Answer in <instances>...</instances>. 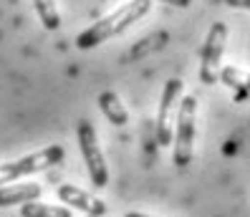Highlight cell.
I'll list each match as a JSON object with an SVG mask.
<instances>
[{"instance_id": "obj_10", "label": "cell", "mask_w": 250, "mask_h": 217, "mask_svg": "<svg viewBox=\"0 0 250 217\" xmlns=\"http://www.w3.org/2000/svg\"><path fill=\"white\" fill-rule=\"evenodd\" d=\"M220 81L235 91V101H245L250 96V74L235 68V66H225L220 68Z\"/></svg>"}, {"instance_id": "obj_15", "label": "cell", "mask_w": 250, "mask_h": 217, "mask_svg": "<svg viewBox=\"0 0 250 217\" xmlns=\"http://www.w3.org/2000/svg\"><path fill=\"white\" fill-rule=\"evenodd\" d=\"M124 217H154V215H144V212H126Z\"/></svg>"}, {"instance_id": "obj_4", "label": "cell", "mask_w": 250, "mask_h": 217, "mask_svg": "<svg viewBox=\"0 0 250 217\" xmlns=\"http://www.w3.org/2000/svg\"><path fill=\"white\" fill-rule=\"evenodd\" d=\"M63 159V147L61 144H51V147L33 152L28 157H21L16 162H8V164H0V184H10L21 177H28L33 172H43L53 164H61Z\"/></svg>"}, {"instance_id": "obj_2", "label": "cell", "mask_w": 250, "mask_h": 217, "mask_svg": "<svg viewBox=\"0 0 250 217\" xmlns=\"http://www.w3.org/2000/svg\"><path fill=\"white\" fill-rule=\"evenodd\" d=\"M195 121H197V99L185 96L177 106V129H174V149L172 159L180 169H185L192 162V149H195Z\"/></svg>"}, {"instance_id": "obj_13", "label": "cell", "mask_w": 250, "mask_h": 217, "mask_svg": "<svg viewBox=\"0 0 250 217\" xmlns=\"http://www.w3.org/2000/svg\"><path fill=\"white\" fill-rule=\"evenodd\" d=\"M225 5H230V8H245V10H250V0H223Z\"/></svg>"}, {"instance_id": "obj_3", "label": "cell", "mask_w": 250, "mask_h": 217, "mask_svg": "<svg viewBox=\"0 0 250 217\" xmlns=\"http://www.w3.org/2000/svg\"><path fill=\"white\" fill-rule=\"evenodd\" d=\"M76 134H79V147H81V154H83V162H86V169H89V177H91V184L96 190H104L109 184V164H106V157L99 147V139H96V129L91 121H79L76 126Z\"/></svg>"}, {"instance_id": "obj_8", "label": "cell", "mask_w": 250, "mask_h": 217, "mask_svg": "<svg viewBox=\"0 0 250 217\" xmlns=\"http://www.w3.org/2000/svg\"><path fill=\"white\" fill-rule=\"evenodd\" d=\"M43 195V187L38 182H28V184H8L0 187V207H10V205H23V202H33Z\"/></svg>"}, {"instance_id": "obj_6", "label": "cell", "mask_w": 250, "mask_h": 217, "mask_svg": "<svg viewBox=\"0 0 250 217\" xmlns=\"http://www.w3.org/2000/svg\"><path fill=\"white\" fill-rule=\"evenodd\" d=\"M180 94H182V81L180 79H169L165 83V91H162V101H159V114H157V126H154V134H157V144L159 147H169L172 137H174V114H177L180 106Z\"/></svg>"}, {"instance_id": "obj_7", "label": "cell", "mask_w": 250, "mask_h": 217, "mask_svg": "<svg viewBox=\"0 0 250 217\" xmlns=\"http://www.w3.org/2000/svg\"><path fill=\"white\" fill-rule=\"evenodd\" d=\"M58 199L63 205H71L73 210H81L83 215H91V217H106L109 215V205L104 199H99L89 192L79 190L73 184H61L58 187Z\"/></svg>"}, {"instance_id": "obj_5", "label": "cell", "mask_w": 250, "mask_h": 217, "mask_svg": "<svg viewBox=\"0 0 250 217\" xmlns=\"http://www.w3.org/2000/svg\"><path fill=\"white\" fill-rule=\"evenodd\" d=\"M225 40H228V25L225 23H212L208 38H205L202 46V63H200V79L202 83H217L220 79V61H223L225 53Z\"/></svg>"}, {"instance_id": "obj_11", "label": "cell", "mask_w": 250, "mask_h": 217, "mask_svg": "<svg viewBox=\"0 0 250 217\" xmlns=\"http://www.w3.org/2000/svg\"><path fill=\"white\" fill-rule=\"evenodd\" d=\"M21 217H73L68 207H56V205H41L38 199L23 202L21 205Z\"/></svg>"}, {"instance_id": "obj_9", "label": "cell", "mask_w": 250, "mask_h": 217, "mask_svg": "<svg viewBox=\"0 0 250 217\" xmlns=\"http://www.w3.org/2000/svg\"><path fill=\"white\" fill-rule=\"evenodd\" d=\"M99 106H101V114L109 119V124H114V126H124V124H129V111H126V106L122 104V99L116 96L114 91H104L99 96Z\"/></svg>"}, {"instance_id": "obj_1", "label": "cell", "mask_w": 250, "mask_h": 217, "mask_svg": "<svg viewBox=\"0 0 250 217\" xmlns=\"http://www.w3.org/2000/svg\"><path fill=\"white\" fill-rule=\"evenodd\" d=\"M149 8H152V0H129V3H124L122 8H116L114 13H109L106 18H101L99 23L86 28V31L79 36L76 46L81 51L101 46L104 40L124 33L131 23H137L139 18H144L146 13H149Z\"/></svg>"}, {"instance_id": "obj_16", "label": "cell", "mask_w": 250, "mask_h": 217, "mask_svg": "<svg viewBox=\"0 0 250 217\" xmlns=\"http://www.w3.org/2000/svg\"><path fill=\"white\" fill-rule=\"evenodd\" d=\"M86 217H91V215H86Z\"/></svg>"}, {"instance_id": "obj_14", "label": "cell", "mask_w": 250, "mask_h": 217, "mask_svg": "<svg viewBox=\"0 0 250 217\" xmlns=\"http://www.w3.org/2000/svg\"><path fill=\"white\" fill-rule=\"evenodd\" d=\"M162 3H169V5H174V8H187L192 0H162Z\"/></svg>"}, {"instance_id": "obj_12", "label": "cell", "mask_w": 250, "mask_h": 217, "mask_svg": "<svg viewBox=\"0 0 250 217\" xmlns=\"http://www.w3.org/2000/svg\"><path fill=\"white\" fill-rule=\"evenodd\" d=\"M33 5L46 31H58L61 28V16H58V8L53 0H33Z\"/></svg>"}]
</instances>
